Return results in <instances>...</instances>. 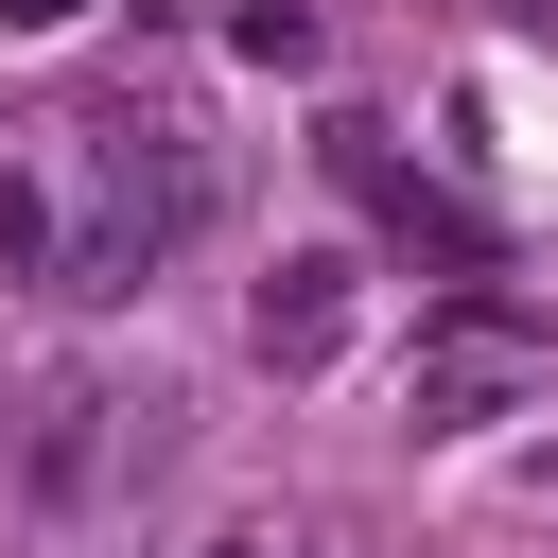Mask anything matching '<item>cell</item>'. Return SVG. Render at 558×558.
I'll list each match as a JSON object with an SVG mask.
<instances>
[{"mask_svg": "<svg viewBox=\"0 0 558 558\" xmlns=\"http://www.w3.org/2000/svg\"><path fill=\"white\" fill-rule=\"evenodd\" d=\"M157 418H174L157 384H140V401H122V384H52L35 436H17V488H35V506H105V488L157 471Z\"/></svg>", "mask_w": 558, "mask_h": 558, "instance_id": "obj_1", "label": "cell"}, {"mask_svg": "<svg viewBox=\"0 0 558 558\" xmlns=\"http://www.w3.org/2000/svg\"><path fill=\"white\" fill-rule=\"evenodd\" d=\"M331 331H349V262H279L262 279V366H314Z\"/></svg>", "mask_w": 558, "mask_h": 558, "instance_id": "obj_2", "label": "cell"}, {"mask_svg": "<svg viewBox=\"0 0 558 558\" xmlns=\"http://www.w3.org/2000/svg\"><path fill=\"white\" fill-rule=\"evenodd\" d=\"M209 558H296V541H262V523H244V541H209Z\"/></svg>", "mask_w": 558, "mask_h": 558, "instance_id": "obj_3", "label": "cell"}, {"mask_svg": "<svg viewBox=\"0 0 558 558\" xmlns=\"http://www.w3.org/2000/svg\"><path fill=\"white\" fill-rule=\"evenodd\" d=\"M17 17H70V0H17Z\"/></svg>", "mask_w": 558, "mask_h": 558, "instance_id": "obj_4", "label": "cell"}, {"mask_svg": "<svg viewBox=\"0 0 558 558\" xmlns=\"http://www.w3.org/2000/svg\"><path fill=\"white\" fill-rule=\"evenodd\" d=\"M541 17H558V0H541Z\"/></svg>", "mask_w": 558, "mask_h": 558, "instance_id": "obj_5", "label": "cell"}]
</instances>
